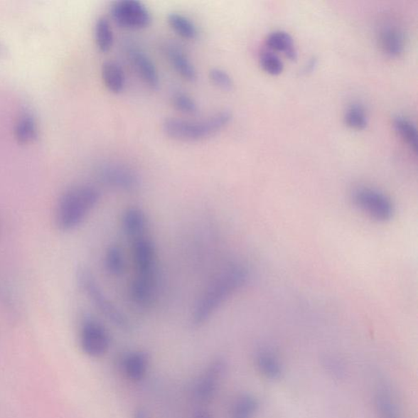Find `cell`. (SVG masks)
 <instances>
[{"label": "cell", "instance_id": "obj_1", "mask_svg": "<svg viewBox=\"0 0 418 418\" xmlns=\"http://www.w3.org/2000/svg\"><path fill=\"white\" fill-rule=\"evenodd\" d=\"M249 273L242 265H233L213 280L196 302L191 315L195 326L205 324L235 291L243 287Z\"/></svg>", "mask_w": 418, "mask_h": 418}, {"label": "cell", "instance_id": "obj_2", "mask_svg": "<svg viewBox=\"0 0 418 418\" xmlns=\"http://www.w3.org/2000/svg\"><path fill=\"white\" fill-rule=\"evenodd\" d=\"M101 200L95 186L82 184L71 187L60 196L56 208V224L63 232L78 227Z\"/></svg>", "mask_w": 418, "mask_h": 418}, {"label": "cell", "instance_id": "obj_3", "mask_svg": "<svg viewBox=\"0 0 418 418\" xmlns=\"http://www.w3.org/2000/svg\"><path fill=\"white\" fill-rule=\"evenodd\" d=\"M232 119V114L227 109L200 121L168 118L164 121L163 131L165 135L176 141H199L219 133Z\"/></svg>", "mask_w": 418, "mask_h": 418}, {"label": "cell", "instance_id": "obj_4", "mask_svg": "<svg viewBox=\"0 0 418 418\" xmlns=\"http://www.w3.org/2000/svg\"><path fill=\"white\" fill-rule=\"evenodd\" d=\"M135 274L131 285L142 291L156 289V250L146 235L133 240L132 244Z\"/></svg>", "mask_w": 418, "mask_h": 418}, {"label": "cell", "instance_id": "obj_5", "mask_svg": "<svg viewBox=\"0 0 418 418\" xmlns=\"http://www.w3.org/2000/svg\"><path fill=\"white\" fill-rule=\"evenodd\" d=\"M77 277L80 287L97 309L120 330L131 331V324L127 316L104 293L89 269L80 268Z\"/></svg>", "mask_w": 418, "mask_h": 418}, {"label": "cell", "instance_id": "obj_6", "mask_svg": "<svg viewBox=\"0 0 418 418\" xmlns=\"http://www.w3.org/2000/svg\"><path fill=\"white\" fill-rule=\"evenodd\" d=\"M109 11L114 23L121 28L141 30L151 23L152 16L149 9L137 0H119L113 2Z\"/></svg>", "mask_w": 418, "mask_h": 418}, {"label": "cell", "instance_id": "obj_7", "mask_svg": "<svg viewBox=\"0 0 418 418\" xmlns=\"http://www.w3.org/2000/svg\"><path fill=\"white\" fill-rule=\"evenodd\" d=\"M80 345L86 355L91 358H100L108 351L111 337L102 323L89 318L82 323Z\"/></svg>", "mask_w": 418, "mask_h": 418}, {"label": "cell", "instance_id": "obj_8", "mask_svg": "<svg viewBox=\"0 0 418 418\" xmlns=\"http://www.w3.org/2000/svg\"><path fill=\"white\" fill-rule=\"evenodd\" d=\"M353 199L357 206L377 221L386 222L393 217V203L380 191L360 187L355 191Z\"/></svg>", "mask_w": 418, "mask_h": 418}, {"label": "cell", "instance_id": "obj_9", "mask_svg": "<svg viewBox=\"0 0 418 418\" xmlns=\"http://www.w3.org/2000/svg\"><path fill=\"white\" fill-rule=\"evenodd\" d=\"M227 368V363L220 357L209 363L195 385L194 395L198 401L208 403L215 397Z\"/></svg>", "mask_w": 418, "mask_h": 418}, {"label": "cell", "instance_id": "obj_10", "mask_svg": "<svg viewBox=\"0 0 418 418\" xmlns=\"http://www.w3.org/2000/svg\"><path fill=\"white\" fill-rule=\"evenodd\" d=\"M98 177L104 184L119 190L131 191L139 186V178L131 168L124 165L108 164L98 170Z\"/></svg>", "mask_w": 418, "mask_h": 418}, {"label": "cell", "instance_id": "obj_11", "mask_svg": "<svg viewBox=\"0 0 418 418\" xmlns=\"http://www.w3.org/2000/svg\"><path fill=\"white\" fill-rule=\"evenodd\" d=\"M129 57L136 73L145 84L152 90L159 87V75L155 63L148 55L141 49L132 48L129 51Z\"/></svg>", "mask_w": 418, "mask_h": 418}, {"label": "cell", "instance_id": "obj_12", "mask_svg": "<svg viewBox=\"0 0 418 418\" xmlns=\"http://www.w3.org/2000/svg\"><path fill=\"white\" fill-rule=\"evenodd\" d=\"M164 52L181 78L188 82L197 80V70L183 48L174 43H167L164 47Z\"/></svg>", "mask_w": 418, "mask_h": 418}, {"label": "cell", "instance_id": "obj_13", "mask_svg": "<svg viewBox=\"0 0 418 418\" xmlns=\"http://www.w3.org/2000/svg\"><path fill=\"white\" fill-rule=\"evenodd\" d=\"M121 225L124 233L132 240L141 237L148 227L146 214L140 208L130 207L124 212Z\"/></svg>", "mask_w": 418, "mask_h": 418}, {"label": "cell", "instance_id": "obj_14", "mask_svg": "<svg viewBox=\"0 0 418 418\" xmlns=\"http://www.w3.org/2000/svg\"><path fill=\"white\" fill-rule=\"evenodd\" d=\"M123 371L126 377L139 382L146 376L149 368V356L142 350L130 352L123 360Z\"/></svg>", "mask_w": 418, "mask_h": 418}, {"label": "cell", "instance_id": "obj_15", "mask_svg": "<svg viewBox=\"0 0 418 418\" xmlns=\"http://www.w3.org/2000/svg\"><path fill=\"white\" fill-rule=\"evenodd\" d=\"M379 45L382 51L390 57H398L405 47L404 33L397 26L389 25L379 32Z\"/></svg>", "mask_w": 418, "mask_h": 418}, {"label": "cell", "instance_id": "obj_16", "mask_svg": "<svg viewBox=\"0 0 418 418\" xmlns=\"http://www.w3.org/2000/svg\"><path fill=\"white\" fill-rule=\"evenodd\" d=\"M375 407L379 418H402L392 389L387 384L382 383L377 387Z\"/></svg>", "mask_w": 418, "mask_h": 418}, {"label": "cell", "instance_id": "obj_17", "mask_svg": "<svg viewBox=\"0 0 418 418\" xmlns=\"http://www.w3.org/2000/svg\"><path fill=\"white\" fill-rule=\"evenodd\" d=\"M102 77L104 86L114 93L119 95L124 90L126 76L121 65L114 60H107L102 65Z\"/></svg>", "mask_w": 418, "mask_h": 418}, {"label": "cell", "instance_id": "obj_18", "mask_svg": "<svg viewBox=\"0 0 418 418\" xmlns=\"http://www.w3.org/2000/svg\"><path fill=\"white\" fill-rule=\"evenodd\" d=\"M267 45L272 50L282 52L291 60L298 57L294 38L288 32L277 31L271 33L267 38Z\"/></svg>", "mask_w": 418, "mask_h": 418}, {"label": "cell", "instance_id": "obj_19", "mask_svg": "<svg viewBox=\"0 0 418 418\" xmlns=\"http://www.w3.org/2000/svg\"><path fill=\"white\" fill-rule=\"evenodd\" d=\"M168 24L176 34L187 41H194L199 36L196 25L187 16L178 13L168 15Z\"/></svg>", "mask_w": 418, "mask_h": 418}, {"label": "cell", "instance_id": "obj_20", "mask_svg": "<svg viewBox=\"0 0 418 418\" xmlns=\"http://www.w3.org/2000/svg\"><path fill=\"white\" fill-rule=\"evenodd\" d=\"M258 370L271 380H278L282 376V366L277 357L272 352L262 350L257 356Z\"/></svg>", "mask_w": 418, "mask_h": 418}, {"label": "cell", "instance_id": "obj_21", "mask_svg": "<svg viewBox=\"0 0 418 418\" xmlns=\"http://www.w3.org/2000/svg\"><path fill=\"white\" fill-rule=\"evenodd\" d=\"M104 265L111 276H122L125 271V258L124 252L119 245H113L107 247L104 254Z\"/></svg>", "mask_w": 418, "mask_h": 418}, {"label": "cell", "instance_id": "obj_22", "mask_svg": "<svg viewBox=\"0 0 418 418\" xmlns=\"http://www.w3.org/2000/svg\"><path fill=\"white\" fill-rule=\"evenodd\" d=\"M259 403L258 400L251 395H243L236 400L230 411L229 418H254Z\"/></svg>", "mask_w": 418, "mask_h": 418}, {"label": "cell", "instance_id": "obj_23", "mask_svg": "<svg viewBox=\"0 0 418 418\" xmlns=\"http://www.w3.org/2000/svg\"><path fill=\"white\" fill-rule=\"evenodd\" d=\"M95 41L99 51L108 53L114 45V33L111 24L104 16L98 18L95 30Z\"/></svg>", "mask_w": 418, "mask_h": 418}, {"label": "cell", "instance_id": "obj_24", "mask_svg": "<svg viewBox=\"0 0 418 418\" xmlns=\"http://www.w3.org/2000/svg\"><path fill=\"white\" fill-rule=\"evenodd\" d=\"M16 139L21 142H30L36 139L37 125L36 119L30 112H24L20 115L15 128Z\"/></svg>", "mask_w": 418, "mask_h": 418}, {"label": "cell", "instance_id": "obj_25", "mask_svg": "<svg viewBox=\"0 0 418 418\" xmlns=\"http://www.w3.org/2000/svg\"><path fill=\"white\" fill-rule=\"evenodd\" d=\"M396 131L402 139L408 143L411 149L417 152V131L416 126L409 119L403 117H396L394 120Z\"/></svg>", "mask_w": 418, "mask_h": 418}, {"label": "cell", "instance_id": "obj_26", "mask_svg": "<svg viewBox=\"0 0 418 418\" xmlns=\"http://www.w3.org/2000/svg\"><path fill=\"white\" fill-rule=\"evenodd\" d=\"M345 121L349 127L354 129H364L368 124L365 109L362 104L353 103L346 109Z\"/></svg>", "mask_w": 418, "mask_h": 418}, {"label": "cell", "instance_id": "obj_27", "mask_svg": "<svg viewBox=\"0 0 418 418\" xmlns=\"http://www.w3.org/2000/svg\"><path fill=\"white\" fill-rule=\"evenodd\" d=\"M172 104L178 112L186 114H195L198 112V104L193 97L184 92L173 93Z\"/></svg>", "mask_w": 418, "mask_h": 418}, {"label": "cell", "instance_id": "obj_28", "mask_svg": "<svg viewBox=\"0 0 418 418\" xmlns=\"http://www.w3.org/2000/svg\"><path fill=\"white\" fill-rule=\"evenodd\" d=\"M259 60L262 69L269 74L277 75L283 71L284 64L282 59L272 51H262Z\"/></svg>", "mask_w": 418, "mask_h": 418}, {"label": "cell", "instance_id": "obj_29", "mask_svg": "<svg viewBox=\"0 0 418 418\" xmlns=\"http://www.w3.org/2000/svg\"><path fill=\"white\" fill-rule=\"evenodd\" d=\"M208 77L213 84L219 87V89L228 91L233 87L234 82L232 76L223 69H212L209 71Z\"/></svg>", "mask_w": 418, "mask_h": 418}, {"label": "cell", "instance_id": "obj_30", "mask_svg": "<svg viewBox=\"0 0 418 418\" xmlns=\"http://www.w3.org/2000/svg\"><path fill=\"white\" fill-rule=\"evenodd\" d=\"M323 366L326 370L331 373L333 377L343 378L345 377V370L343 363L333 358H327L324 360Z\"/></svg>", "mask_w": 418, "mask_h": 418}, {"label": "cell", "instance_id": "obj_31", "mask_svg": "<svg viewBox=\"0 0 418 418\" xmlns=\"http://www.w3.org/2000/svg\"><path fill=\"white\" fill-rule=\"evenodd\" d=\"M192 418H214V417L208 410L200 409L195 411Z\"/></svg>", "mask_w": 418, "mask_h": 418}, {"label": "cell", "instance_id": "obj_32", "mask_svg": "<svg viewBox=\"0 0 418 418\" xmlns=\"http://www.w3.org/2000/svg\"><path fill=\"white\" fill-rule=\"evenodd\" d=\"M133 418H150L147 412L142 408H137L134 412Z\"/></svg>", "mask_w": 418, "mask_h": 418}]
</instances>
